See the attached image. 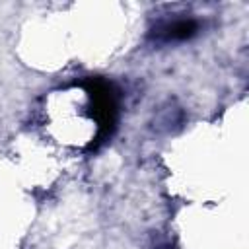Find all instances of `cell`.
<instances>
[{
	"instance_id": "7a4b0ae2",
	"label": "cell",
	"mask_w": 249,
	"mask_h": 249,
	"mask_svg": "<svg viewBox=\"0 0 249 249\" xmlns=\"http://www.w3.org/2000/svg\"><path fill=\"white\" fill-rule=\"evenodd\" d=\"M198 25L195 19H177L173 23H165L158 29H154V37L161 41H185L196 33Z\"/></svg>"
},
{
	"instance_id": "6da1fadb",
	"label": "cell",
	"mask_w": 249,
	"mask_h": 249,
	"mask_svg": "<svg viewBox=\"0 0 249 249\" xmlns=\"http://www.w3.org/2000/svg\"><path fill=\"white\" fill-rule=\"evenodd\" d=\"M86 88H88L91 103H93V117L99 124V136H109L113 123H115V113H117L115 91H113L111 84H107L99 78L88 80Z\"/></svg>"
}]
</instances>
